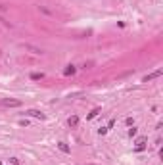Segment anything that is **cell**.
<instances>
[{
	"label": "cell",
	"instance_id": "cell-1",
	"mask_svg": "<svg viewBox=\"0 0 163 165\" xmlns=\"http://www.w3.org/2000/svg\"><path fill=\"white\" fill-rule=\"evenodd\" d=\"M25 115H29V117H35V119H46V115H44L42 111H38V109H27Z\"/></svg>",
	"mask_w": 163,
	"mask_h": 165
},
{
	"label": "cell",
	"instance_id": "cell-2",
	"mask_svg": "<svg viewBox=\"0 0 163 165\" xmlns=\"http://www.w3.org/2000/svg\"><path fill=\"white\" fill-rule=\"evenodd\" d=\"M146 142H148V138H146V136H140V138L136 140L134 152H142V150H146Z\"/></svg>",
	"mask_w": 163,
	"mask_h": 165
},
{
	"label": "cell",
	"instance_id": "cell-3",
	"mask_svg": "<svg viewBox=\"0 0 163 165\" xmlns=\"http://www.w3.org/2000/svg\"><path fill=\"white\" fill-rule=\"evenodd\" d=\"M4 108H19L21 106V100H2L0 102Z\"/></svg>",
	"mask_w": 163,
	"mask_h": 165
},
{
	"label": "cell",
	"instance_id": "cell-4",
	"mask_svg": "<svg viewBox=\"0 0 163 165\" xmlns=\"http://www.w3.org/2000/svg\"><path fill=\"white\" fill-rule=\"evenodd\" d=\"M161 73H163L161 69H156L154 73H150V75H146L144 79H142V81H144V82H148V81H154V79H157V77H161Z\"/></svg>",
	"mask_w": 163,
	"mask_h": 165
},
{
	"label": "cell",
	"instance_id": "cell-5",
	"mask_svg": "<svg viewBox=\"0 0 163 165\" xmlns=\"http://www.w3.org/2000/svg\"><path fill=\"white\" fill-rule=\"evenodd\" d=\"M75 73H77V67H75V65H67V67H65V69H63V75H75Z\"/></svg>",
	"mask_w": 163,
	"mask_h": 165
},
{
	"label": "cell",
	"instance_id": "cell-6",
	"mask_svg": "<svg viewBox=\"0 0 163 165\" xmlns=\"http://www.w3.org/2000/svg\"><path fill=\"white\" fill-rule=\"evenodd\" d=\"M67 125L69 127H77V125H79V117H77V115H71L67 119Z\"/></svg>",
	"mask_w": 163,
	"mask_h": 165
},
{
	"label": "cell",
	"instance_id": "cell-7",
	"mask_svg": "<svg viewBox=\"0 0 163 165\" xmlns=\"http://www.w3.org/2000/svg\"><path fill=\"white\" fill-rule=\"evenodd\" d=\"M58 148H60V152H63V154H69V152H71V148H69L65 142H58Z\"/></svg>",
	"mask_w": 163,
	"mask_h": 165
},
{
	"label": "cell",
	"instance_id": "cell-8",
	"mask_svg": "<svg viewBox=\"0 0 163 165\" xmlns=\"http://www.w3.org/2000/svg\"><path fill=\"white\" fill-rule=\"evenodd\" d=\"M100 111H102V108H94L92 111H90V113L87 115V119L90 121V119H94V117H98V113H100Z\"/></svg>",
	"mask_w": 163,
	"mask_h": 165
},
{
	"label": "cell",
	"instance_id": "cell-9",
	"mask_svg": "<svg viewBox=\"0 0 163 165\" xmlns=\"http://www.w3.org/2000/svg\"><path fill=\"white\" fill-rule=\"evenodd\" d=\"M42 73H31V79H33V81H40V79H42Z\"/></svg>",
	"mask_w": 163,
	"mask_h": 165
},
{
	"label": "cell",
	"instance_id": "cell-10",
	"mask_svg": "<svg viewBox=\"0 0 163 165\" xmlns=\"http://www.w3.org/2000/svg\"><path fill=\"white\" fill-rule=\"evenodd\" d=\"M136 133H138V129L134 127V125H132V127L129 129V136H136Z\"/></svg>",
	"mask_w": 163,
	"mask_h": 165
},
{
	"label": "cell",
	"instance_id": "cell-11",
	"mask_svg": "<svg viewBox=\"0 0 163 165\" xmlns=\"http://www.w3.org/2000/svg\"><path fill=\"white\" fill-rule=\"evenodd\" d=\"M125 123L129 125V127H132V125H134V119H132V117H127V119H125Z\"/></svg>",
	"mask_w": 163,
	"mask_h": 165
},
{
	"label": "cell",
	"instance_id": "cell-12",
	"mask_svg": "<svg viewBox=\"0 0 163 165\" xmlns=\"http://www.w3.org/2000/svg\"><path fill=\"white\" fill-rule=\"evenodd\" d=\"M10 163L12 165H19V159L17 158H10Z\"/></svg>",
	"mask_w": 163,
	"mask_h": 165
},
{
	"label": "cell",
	"instance_id": "cell-13",
	"mask_svg": "<svg viewBox=\"0 0 163 165\" xmlns=\"http://www.w3.org/2000/svg\"><path fill=\"white\" fill-rule=\"evenodd\" d=\"M107 133V127H102V129H98V134H106Z\"/></svg>",
	"mask_w": 163,
	"mask_h": 165
},
{
	"label": "cell",
	"instance_id": "cell-14",
	"mask_svg": "<svg viewBox=\"0 0 163 165\" xmlns=\"http://www.w3.org/2000/svg\"><path fill=\"white\" fill-rule=\"evenodd\" d=\"M19 125H21V127H27V125H29V121H27V119H21V121H19Z\"/></svg>",
	"mask_w": 163,
	"mask_h": 165
},
{
	"label": "cell",
	"instance_id": "cell-15",
	"mask_svg": "<svg viewBox=\"0 0 163 165\" xmlns=\"http://www.w3.org/2000/svg\"><path fill=\"white\" fill-rule=\"evenodd\" d=\"M0 165H2V161H0Z\"/></svg>",
	"mask_w": 163,
	"mask_h": 165
}]
</instances>
